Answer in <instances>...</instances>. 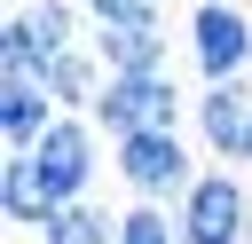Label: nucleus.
Masks as SVG:
<instances>
[{
  "mask_svg": "<svg viewBox=\"0 0 252 244\" xmlns=\"http://www.w3.org/2000/svg\"><path fill=\"white\" fill-rule=\"evenodd\" d=\"M189 63L205 87H244L252 71V16L236 0H197L189 8Z\"/></svg>",
  "mask_w": 252,
  "mask_h": 244,
  "instance_id": "obj_1",
  "label": "nucleus"
},
{
  "mask_svg": "<svg viewBox=\"0 0 252 244\" xmlns=\"http://www.w3.org/2000/svg\"><path fill=\"white\" fill-rule=\"evenodd\" d=\"M173 220H181V244H252V189L236 181V165H213L189 181Z\"/></svg>",
  "mask_w": 252,
  "mask_h": 244,
  "instance_id": "obj_2",
  "label": "nucleus"
},
{
  "mask_svg": "<svg viewBox=\"0 0 252 244\" xmlns=\"http://www.w3.org/2000/svg\"><path fill=\"white\" fill-rule=\"evenodd\" d=\"M87 118H102L110 142H126V134H181V87L165 71L158 79H110Z\"/></svg>",
  "mask_w": 252,
  "mask_h": 244,
  "instance_id": "obj_3",
  "label": "nucleus"
},
{
  "mask_svg": "<svg viewBox=\"0 0 252 244\" xmlns=\"http://www.w3.org/2000/svg\"><path fill=\"white\" fill-rule=\"evenodd\" d=\"M118 181H126L142 205H158V197H189V181H197L189 142H181V134H126V142H118Z\"/></svg>",
  "mask_w": 252,
  "mask_h": 244,
  "instance_id": "obj_4",
  "label": "nucleus"
},
{
  "mask_svg": "<svg viewBox=\"0 0 252 244\" xmlns=\"http://www.w3.org/2000/svg\"><path fill=\"white\" fill-rule=\"evenodd\" d=\"M24 157L39 165V181L55 189V205H79V197H87V181H94V126L63 110V118L47 126V142H39V150H24Z\"/></svg>",
  "mask_w": 252,
  "mask_h": 244,
  "instance_id": "obj_5",
  "label": "nucleus"
},
{
  "mask_svg": "<svg viewBox=\"0 0 252 244\" xmlns=\"http://www.w3.org/2000/svg\"><path fill=\"white\" fill-rule=\"evenodd\" d=\"M94 55L110 79H158L165 71V24L142 16V24H94Z\"/></svg>",
  "mask_w": 252,
  "mask_h": 244,
  "instance_id": "obj_6",
  "label": "nucleus"
},
{
  "mask_svg": "<svg viewBox=\"0 0 252 244\" xmlns=\"http://www.w3.org/2000/svg\"><path fill=\"white\" fill-rule=\"evenodd\" d=\"M197 142L220 165H244V150H252V94L244 87H205L197 94Z\"/></svg>",
  "mask_w": 252,
  "mask_h": 244,
  "instance_id": "obj_7",
  "label": "nucleus"
},
{
  "mask_svg": "<svg viewBox=\"0 0 252 244\" xmlns=\"http://www.w3.org/2000/svg\"><path fill=\"white\" fill-rule=\"evenodd\" d=\"M55 118H63V110H55V94H47L39 79H0V142H8V150H39Z\"/></svg>",
  "mask_w": 252,
  "mask_h": 244,
  "instance_id": "obj_8",
  "label": "nucleus"
},
{
  "mask_svg": "<svg viewBox=\"0 0 252 244\" xmlns=\"http://www.w3.org/2000/svg\"><path fill=\"white\" fill-rule=\"evenodd\" d=\"M63 205H55V189L39 181V165L24 157V150H8L0 157V220L8 228H47Z\"/></svg>",
  "mask_w": 252,
  "mask_h": 244,
  "instance_id": "obj_9",
  "label": "nucleus"
},
{
  "mask_svg": "<svg viewBox=\"0 0 252 244\" xmlns=\"http://www.w3.org/2000/svg\"><path fill=\"white\" fill-rule=\"evenodd\" d=\"M39 87L55 94V110H94V94L110 87V71H102L94 47H71V55H55V63L39 71Z\"/></svg>",
  "mask_w": 252,
  "mask_h": 244,
  "instance_id": "obj_10",
  "label": "nucleus"
},
{
  "mask_svg": "<svg viewBox=\"0 0 252 244\" xmlns=\"http://www.w3.org/2000/svg\"><path fill=\"white\" fill-rule=\"evenodd\" d=\"M39 244H118V213H102V205H63L47 228H39Z\"/></svg>",
  "mask_w": 252,
  "mask_h": 244,
  "instance_id": "obj_11",
  "label": "nucleus"
},
{
  "mask_svg": "<svg viewBox=\"0 0 252 244\" xmlns=\"http://www.w3.org/2000/svg\"><path fill=\"white\" fill-rule=\"evenodd\" d=\"M24 24H32V39H39L47 63L79 47V8H63V0H24Z\"/></svg>",
  "mask_w": 252,
  "mask_h": 244,
  "instance_id": "obj_12",
  "label": "nucleus"
},
{
  "mask_svg": "<svg viewBox=\"0 0 252 244\" xmlns=\"http://www.w3.org/2000/svg\"><path fill=\"white\" fill-rule=\"evenodd\" d=\"M47 71V55H39V39H32V24H24V8L0 24V79H39Z\"/></svg>",
  "mask_w": 252,
  "mask_h": 244,
  "instance_id": "obj_13",
  "label": "nucleus"
},
{
  "mask_svg": "<svg viewBox=\"0 0 252 244\" xmlns=\"http://www.w3.org/2000/svg\"><path fill=\"white\" fill-rule=\"evenodd\" d=\"M118 244H181V220H173L165 205H142V197H134V205L118 213Z\"/></svg>",
  "mask_w": 252,
  "mask_h": 244,
  "instance_id": "obj_14",
  "label": "nucleus"
},
{
  "mask_svg": "<svg viewBox=\"0 0 252 244\" xmlns=\"http://www.w3.org/2000/svg\"><path fill=\"white\" fill-rule=\"evenodd\" d=\"M79 8H87L94 24H142V16H158L150 0H79Z\"/></svg>",
  "mask_w": 252,
  "mask_h": 244,
  "instance_id": "obj_15",
  "label": "nucleus"
},
{
  "mask_svg": "<svg viewBox=\"0 0 252 244\" xmlns=\"http://www.w3.org/2000/svg\"><path fill=\"white\" fill-rule=\"evenodd\" d=\"M244 165H252V150H244Z\"/></svg>",
  "mask_w": 252,
  "mask_h": 244,
  "instance_id": "obj_16",
  "label": "nucleus"
}]
</instances>
